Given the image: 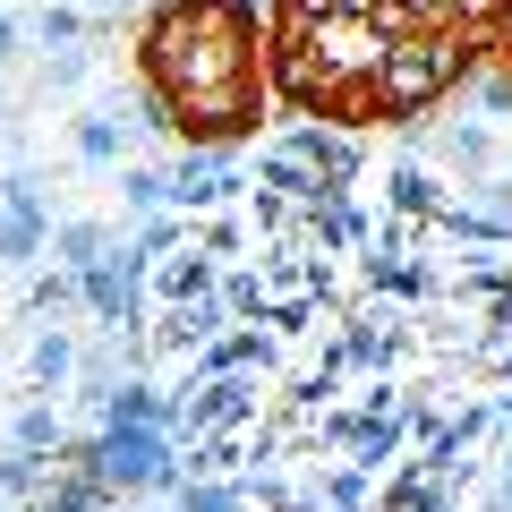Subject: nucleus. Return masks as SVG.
<instances>
[{"label":"nucleus","instance_id":"6","mask_svg":"<svg viewBox=\"0 0 512 512\" xmlns=\"http://www.w3.org/2000/svg\"><path fill=\"white\" fill-rule=\"evenodd\" d=\"M69 154L86 171H120L128 163V128L111 120V111H77V120H69Z\"/></svg>","mask_w":512,"mask_h":512},{"label":"nucleus","instance_id":"20","mask_svg":"<svg viewBox=\"0 0 512 512\" xmlns=\"http://www.w3.org/2000/svg\"><path fill=\"white\" fill-rule=\"evenodd\" d=\"M77 9H86V0H77Z\"/></svg>","mask_w":512,"mask_h":512},{"label":"nucleus","instance_id":"2","mask_svg":"<svg viewBox=\"0 0 512 512\" xmlns=\"http://www.w3.org/2000/svg\"><path fill=\"white\" fill-rule=\"evenodd\" d=\"M419 154L427 163H444V171H461V180H487L495 163H504V146H495V128L487 120H436V128H419Z\"/></svg>","mask_w":512,"mask_h":512},{"label":"nucleus","instance_id":"18","mask_svg":"<svg viewBox=\"0 0 512 512\" xmlns=\"http://www.w3.org/2000/svg\"><path fill=\"white\" fill-rule=\"evenodd\" d=\"M0 146H9V120H0Z\"/></svg>","mask_w":512,"mask_h":512},{"label":"nucleus","instance_id":"16","mask_svg":"<svg viewBox=\"0 0 512 512\" xmlns=\"http://www.w3.org/2000/svg\"><path fill=\"white\" fill-rule=\"evenodd\" d=\"M111 9H154V0H111Z\"/></svg>","mask_w":512,"mask_h":512},{"label":"nucleus","instance_id":"13","mask_svg":"<svg viewBox=\"0 0 512 512\" xmlns=\"http://www.w3.org/2000/svg\"><path fill=\"white\" fill-rule=\"evenodd\" d=\"M0 205H9V214H52V205H43V180H35L26 163L0 171Z\"/></svg>","mask_w":512,"mask_h":512},{"label":"nucleus","instance_id":"15","mask_svg":"<svg viewBox=\"0 0 512 512\" xmlns=\"http://www.w3.org/2000/svg\"><path fill=\"white\" fill-rule=\"evenodd\" d=\"M18 43H26V26L9 18V9H0V60H18Z\"/></svg>","mask_w":512,"mask_h":512},{"label":"nucleus","instance_id":"11","mask_svg":"<svg viewBox=\"0 0 512 512\" xmlns=\"http://www.w3.org/2000/svg\"><path fill=\"white\" fill-rule=\"evenodd\" d=\"M86 77H94V52H86V43H60V52H43V86H52V94H77Z\"/></svg>","mask_w":512,"mask_h":512},{"label":"nucleus","instance_id":"17","mask_svg":"<svg viewBox=\"0 0 512 512\" xmlns=\"http://www.w3.org/2000/svg\"><path fill=\"white\" fill-rule=\"evenodd\" d=\"M137 512H171V504H137Z\"/></svg>","mask_w":512,"mask_h":512},{"label":"nucleus","instance_id":"7","mask_svg":"<svg viewBox=\"0 0 512 512\" xmlns=\"http://www.w3.org/2000/svg\"><path fill=\"white\" fill-rule=\"evenodd\" d=\"M43 248H52V214H9L0 205V265L26 274V265H43Z\"/></svg>","mask_w":512,"mask_h":512},{"label":"nucleus","instance_id":"14","mask_svg":"<svg viewBox=\"0 0 512 512\" xmlns=\"http://www.w3.org/2000/svg\"><path fill=\"white\" fill-rule=\"evenodd\" d=\"M478 512H512V453H495L487 487H478Z\"/></svg>","mask_w":512,"mask_h":512},{"label":"nucleus","instance_id":"3","mask_svg":"<svg viewBox=\"0 0 512 512\" xmlns=\"http://www.w3.org/2000/svg\"><path fill=\"white\" fill-rule=\"evenodd\" d=\"M77 359H86V350H77L69 325H35V342H26V393H35V402H60L77 384Z\"/></svg>","mask_w":512,"mask_h":512},{"label":"nucleus","instance_id":"10","mask_svg":"<svg viewBox=\"0 0 512 512\" xmlns=\"http://www.w3.org/2000/svg\"><path fill=\"white\" fill-rule=\"evenodd\" d=\"M86 35H94V18L77 9V0H43V9H35V43H43V52H60V43H86Z\"/></svg>","mask_w":512,"mask_h":512},{"label":"nucleus","instance_id":"5","mask_svg":"<svg viewBox=\"0 0 512 512\" xmlns=\"http://www.w3.org/2000/svg\"><path fill=\"white\" fill-rule=\"evenodd\" d=\"M9 453H18V461H60V453H69V419H60V402H26L18 419H9Z\"/></svg>","mask_w":512,"mask_h":512},{"label":"nucleus","instance_id":"4","mask_svg":"<svg viewBox=\"0 0 512 512\" xmlns=\"http://www.w3.org/2000/svg\"><path fill=\"white\" fill-rule=\"evenodd\" d=\"M111 239H120L111 222H94V214H69V222H52V248H43V256H52L60 274H86V265H103V256H111Z\"/></svg>","mask_w":512,"mask_h":512},{"label":"nucleus","instance_id":"19","mask_svg":"<svg viewBox=\"0 0 512 512\" xmlns=\"http://www.w3.org/2000/svg\"><path fill=\"white\" fill-rule=\"evenodd\" d=\"M0 111H9V86H0Z\"/></svg>","mask_w":512,"mask_h":512},{"label":"nucleus","instance_id":"8","mask_svg":"<svg viewBox=\"0 0 512 512\" xmlns=\"http://www.w3.org/2000/svg\"><path fill=\"white\" fill-rule=\"evenodd\" d=\"M120 205H128V222L171 214V171L163 163H120Z\"/></svg>","mask_w":512,"mask_h":512},{"label":"nucleus","instance_id":"12","mask_svg":"<svg viewBox=\"0 0 512 512\" xmlns=\"http://www.w3.org/2000/svg\"><path fill=\"white\" fill-rule=\"evenodd\" d=\"M470 120H512V69H487L470 86Z\"/></svg>","mask_w":512,"mask_h":512},{"label":"nucleus","instance_id":"1","mask_svg":"<svg viewBox=\"0 0 512 512\" xmlns=\"http://www.w3.org/2000/svg\"><path fill=\"white\" fill-rule=\"evenodd\" d=\"M274 0H171L146 26V77L171 103V128L197 137H239L256 128V26Z\"/></svg>","mask_w":512,"mask_h":512},{"label":"nucleus","instance_id":"9","mask_svg":"<svg viewBox=\"0 0 512 512\" xmlns=\"http://www.w3.org/2000/svg\"><path fill=\"white\" fill-rule=\"evenodd\" d=\"M69 308H86V282H77V274H60V265H43V274L26 282V316H52V325H60Z\"/></svg>","mask_w":512,"mask_h":512}]
</instances>
